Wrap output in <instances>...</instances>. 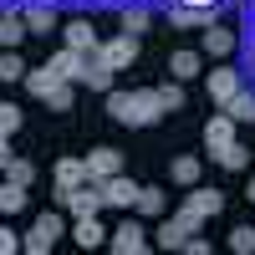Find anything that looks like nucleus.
I'll return each mask as SVG.
<instances>
[{
    "mask_svg": "<svg viewBox=\"0 0 255 255\" xmlns=\"http://www.w3.org/2000/svg\"><path fill=\"white\" fill-rule=\"evenodd\" d=\"M108 113L128 128H153L163 118V102H158V87H143V92H108Z\"/></svg>",
    "mask_w": 255,
    "mask_h": 255,
    "instance_id": "1",
    "label": "nucleus"
},
{
    "mask_svg": "<svg viewBox=\"0 0 255 255\" xmlns=\"http://www.w3.org/2000/svg\"><path fill=\"white\" fill-rule=\"evenodd\" d=\"M61 235H67V225H61V215H51V209H46V215H36V225L26 230V235H20V250H31V255H46Z\"/></svg>",
    "mask_w": 255,
    "mask_h": 255,
    "instance_id": "2",
    "label": "nucleus"
},
{
    "mask_svg": "<svg viewBox=\"0 0 255 255\" xmlns=\"http://www.w3.org/2000/svg\"><path fill=\"white\" fill-rule=\"evenodd\" d=\"M97 56L102 61H108V67L113 72H128V67H133V61H138V36H113V41H102V46H97Z\"/></svg>",
    "mask_w": 255,
    "mask_h": 255,
    "instance_id": "3",
    "label": "nucleus"
},
{
    "mask_svg": "<svg viewBox=\"0 0 255 255\" xmlns=\"http://www.w3.org/2000/svg\"><path fill=\"white\" fill-rule=\"evenodd\" d=\"M108 245H113L118 255H143V250H148V230H143L138 220H123L113 235H108Z\"/></svg>",
    "mask_w": 255,
    "mask_h": 255,
    "instance_id": "4",
    "label": "nucleus"
},
{
    "mask_svg": "<svg viewBox=\"0 0 255 255\" xmlns=\"http://www.w3.org/2000/svg\"><path fill=\"white\" fill-rule=\"evenodd\" d=\"M102 184V199H108L113 209H128L133 215V204H138V184L128 179V174H113V179H97Z\"/></svg>",
    "mask_w": 255,
    "mask_h": 255,
    "instance_id": "5",
    "label": "nucleus"
},
{
    "mask_svg": "<svg viewBox=\"0 0 255 255\" xmlns=\"http://www.w3.org/2000/svg\"><path fill=\"white\" fill-rule=\"evenodd\" d=\"M87 61H92V51L61 46V51L51 56V72H56V77H67V82H82V77H87Z\"/></svg>",
    "mask_w": 255,
    "mask_h": 255,
    "instance_id": "6",
    "label": "nucleus"
},
{
    "mask_svg": "<svg viewBox=\"0 0 255 255\" xmlns=\"http://www.w3.org/2000/svg\"><path fill=\"white\" fill-rule=\"evenodd\" d=\"M230 143H235V118H230V113H215V118L204 123V148H209V153H220V148H230Z\"/></svg>",
    "mask_w": 255,
    "mask_h": 255,
    "instance_id": "7",
    "label": "nucleus"
},
{
    "mask_svg": "<svg viewBox=\"0 0 255 255\" xmlns=\"http://www.w3.org/2000/svg\"><path fill=\"white\" fill-rule=\"evenodd\" d=\"M240 87H245L240 72H230V67H215V72H209V102H215V108H225Z\"/></svg>",
    "mask_w": 255,
    "mask_h": 255,
    "instance_id": "8",
    "label": "nucleus"
},
{
    "mask_svg": "<svg viewBox=\"0 0 255 255\" xmlns=\"http://www.w3.org/2000/svg\"><path fill=\"white\" fill-rule=\"evenodd\" d=\"M113 174H123V153L118 148H92L87 153V179H113Z\"/></svg>",
    "mask_w": 255,
    "mask_h": 255,
    "instance_id": "9",
    "label": "nucleus"
},
{
    "mask_svg": "<svg viewBox=\"0 0 255 255\" xmlns=\"http://www.w3.org/2000/svg\"><path fill=\"white\" fill-rule=\"evenodd\" d=\"M184 209H194V215L199 220H215L220 215V209H225V194H215V189H189V199H184Z\"/></svg>",
    "mask_w": 255,
    "mask_h": 255,
    "instance_id": "10",
    "label": "nucleus"
},
{
    "mask_svg": "<svg viewBox=\"0 0 255 255\" xmlns=\"http://www.w3.org/2000/svg\"><path fill=\"white\" fill-rule=\"evenodd\" d=\"M199 51H204V56H230V51H235V31H225V26L209 20L204 36H199Z\"/></svg>",
    "mask_w": 255,
    "mask_h": 255,
    "instance_id": "11",
    "label": "nucleus"
},
{
    "mask_svg": "<svg viewBox=\"0 0 255 255\" xmlns=\"http://www.w3.org/2000/svg\"><path fill=\"white\" fill-rule=\"evenodd\" d=\"M72 240H77L82 250H97V245H108V230L97 225V215H77V225H72Z\"/></svg>",
    "mask_w": 255,
    "mask_h": 255,
    "instance_id": "12",
    "label": "nucleus"
},
{
    "mask_svg": "<svg viewBox=\"0 0 255 255\" xmlns=\"http://www.w3.org/2000/svg\"><path fill=\"white\" fill-rule=\"evenodd\" d=\"M168 20H174V26H209L215 10H209V5H184V0H174V5H168Z\"/></svg>",
    "mask_w": 255,
    "mask_h": 255,
    "instance_id": "13",
    "label": "nucleus"
},
{
    "mask_svg": "<svg viewBox=\"0 0 255 255\" xmlns=\"http://www.w3.org/2000/svg\"><path fill=\"white\" fill-rule=\"evenodd\" d=\"M26 184H15V179H5L0 184V220H10V215H20V209H26Z\"/></svg>",
    "mask_w": 255,
    "mask_h": 255,
    "instance_id": "14",
    "label": "nucleus"
},
{
    "mask_svg": "<svg viewBox=\"0 0 255 255\" xmlns=\"http://www.w3.org/2000/svg\"><path fill=\"white\" fill-rule=\"evenodd\" d=\"M20 15H26V31H31V36H51V31H56V10L46 5V0L31 5V10H20Z\"/></svg>",
    "mask_w": 255,
    "mask_h": 255,
    "instance_id": "15",
    "label": "nucleus"
},
{
    "mask_svg": "<svg viewBox=\"0 0 255 255\" xmlns=\"http://www.w3.org/2000/svg\"><path fill=\"white\" fill-rule=\"evenodd\" d=\"M82 87H92V92H113V67H108L97 51H92V61H87V77H82Z\"/></svg>",
    "mask_w": 255,
    "mask_h": 255,
    "instance_id": "16",
    "label": "nucleus"
},
{
    "mask_svg": "<svg viewBox=\"0 0 255 255\" xmlns=\"http://www.w3.org/2000/svg\"><path fill=\"white\" fill-rule=\"evenodd\" d=\"M87 184V158H61L56 163V189H77Z\"/></svg>",
    "mask_w": 255,
    "mask_h": 255,
    "instance_id": "17",
    "label": "nucleus"
},
{
    "mask_svg": "<svg viewBox=\"0 0 255 255\" xmlns=\"http://www.w3.org/2000/svg\"><path fill=\"white\" fill-rule=\"evenodd\" d=\"M184 240H189V235H184V225H179L174 215L153 230V245H158V250H184Z\"/></svg>",
    "mask_w": 255,
    "mask_h": 255,
    "instance_id": "18",
    "label": "nucleus"
},
{
    "mask_svg": "<svg viewBox=\"0 0 255 255\" xmlns=\"http://www.w3.org/2000/svg\"><path fill=\"white\" fill-rule=\"evenodd\" d=\"M31 31H26V15H15V10H5L0 15V46H20Z\"/></svg>",
    "mask_w": 255,
    "mask_h": 255,
    "instance_id": "19",
    "label": "nucleus"
},
{
    "mask_svg": "<svg viewBox=\"0 0 255 255\" xmlns=\"http://www.w3.org/2000/svg\"><path fill=\"white\" fill-rule=\"evenodd\" d=\"M199 67H204V51H174V56H168V72H174L179 82H189Z\"/></svg>",
    "mask_w": 255,
    "mask_h": 255,
    "instance_id": "20",
    "label": "nucleus"
},
{
    "mask_svg": "<svg viewBox=\"0 0 255 255\" xmlns=\"http://www.w3.org/2000/svg\"><path fill=\"white\" fill-rule=\"evenodd\" d=\"M209 158H215L220 168H235V174H240V168H250V148L235 138V143H230V148H220V153H209Z\"/></svg>",
    "mask_w": 255,
    "mask_h": 255,
    "instance_id": "21",
    "label": "nucleus"
},
{
    "mask_svg": "<svg viewBox=\"0 0 255 255\" xmlns=\"http://www.w3.org/2000/svg\"><path fill=\"white\" fill-rule=\"evenodd\" d=\"M225 113L235 118V123H255V92H250V87H240L235 97L225 102Z\"/></svg>",
    "mask_w": 255,
    "mask_h": 255,
    "instance_id": "22",
    "label": "nucleus"
},
{
    "mask_svg": "<svg viewBox=\"0 0 255 255\" xmlns=\"http://www.w3.org/2000/svg\"><path fill=\"white\" fill-rule=\"evenodd\" d=\"M67 46H77V51H97L102 41H97V31L87 26V20H72V26H67Z\"/></svg>",
    "mask_w": 255,
    "mask_h": 255,
    "instance_id": "23",
    "label": "nucleus"
},
{
    "mask_svg": "<svg viewBox=\"0 0 255 255\" xmlns=\"http://www.w3.org/2000/svg\"><path fill=\"white\" fill-rule=\"evenodd\" d=\"M56 82H61V77L51 72V61H46V67H36V72H26V92H31V97H46V92L56 87Z\"/></svg>",
    "mask_w": 255,
    "mask_h": 255,
    "instance_id": "24",
    "label": "nucleus"
},
{
    "mask_svg": "<svg viewBox=\"0 0 255 255\" xmlns=\"http://www.w3.org/2000/svg\"><path fill=\"white\" fill-rule=\"evenodd\" d=\"M26 61H20L15 56V46H5V51H0V82H26Z\"/></svg>",
    "mask_w": 255,
    "mask_h": 255,
    "instance_id": "25",
    "label": "nucleus"
},
{
    "mask_svg": "<svg viewBox=\"0 0 255 255\" xmlns=\"http://www.w3.org/2000/svg\"><path fill=\"white\" fill-rule=\"evenodd\" d=\"M133 209H138V215H163V209H168V199H163V189H148V184H143Z\"/></svg>",
    "mask_w": 255,
    "mask_h": 255,
    "instance_id": "26",
    "label": "nucleus"
},
{
    "mask_svg": "<svg viewBox=\"0 0 255 255\" xmlns=\"http://www.w3.org/2000/svg\"><path fill=\"white\" fill-rule=\"evenodd\" d=\"M41 102H46V108H51V113H72V82H67V77H61V82H56V87H51L46 97H41Z\"/></svg>",
    "mask_w": 255,
    "mask_h": 255,
    "instance_id": "27",
    "label": "nucleus"
},
{
    "mask_svg": "<svg viewBox=\"0 0 255 255\" xmlns=\"http://www.w3.org/2000/svg\"><path fill=\"white\" fill-rule=\"evenodd\" d=\"M158 102H163V113H179V108H184V87H179V77H168L163 87H158Z\"/></svg>",
    "mask_w": 255,
    "mask_h": 255,
    "instance_id": "28",
    "label": "nucleus"
},
{
    "mask_svg": "<svg viewBox=\"0 0 255 255\" xmlns=\"http://www.w3.org/2000/svg\"><path fill=\"white\" fill-rule=\"evenodd\" d=\"M174 184L194 189V184H199V158H174Z\"/></svg>",
    "mask_w": 255,
    "mask_h": 255,
    "instance_id": "29",
    "label": "nucleus"
},
{
    "mask_svg": "<svg viewBox=\"0 0 255 255\" xmlns=\"http://www.w3.org/2000/svg\"><path fill=\"white\" fill-rule=\"evenodd\" d=\"M230 250H235V255H255V230L235 225V230H230Z\"/></svg>",
    "mask_w": 255,
    "mask_h": 255,
    "instance_id": "30",
    "label": "nucleus"
},
{
    "mask_svg": "<svg viewBox=\"0 0 255 255\" xmlns=\"http://www.w3.org/2000/svg\"><path fill=\"white\" fill-rule=\"evenodd\" d=\"M5 179H15V184H26V189H31V179H36V163H31V158H10Z\"/></svg>",
    "mask_w": 255,
    "mask_h": 255,
    "instance_id": "31",
    "label": "nucleus"
},
{
    "mask_svg": "<svg viewBox=\"0 0 255 255\" xmlns=\"http://www.w3.org/2000/svg\"><path fill=\"white\" fill-rule=\"evenodd\" d=\"M123 31H128V36L148 31V10H133V5H128V10H123Z\"/></svg>",
    "mask_w": 255,
    "mask_h": 255,
    "instance_id": "32",
    "label": "nucleus"
},
{
    "mask_svg": "<svg viewBox=\"0 0 255 255\" xmlns=\"http://www.w3.org/2000/svg\"><path fill=\"white\" fill-rule=\"evenodd\" d=\"M0 128H5V133L20 128V108H15V102H0Z\"/></svg>",
    "mask_w": 255,
    "mask_h": 255,
    "instance_id": "33",
    "label": "nucleus"
},
{
    "mask_svg": "<svg viewBox=\"0 0 255 255\" xmlns=\"http://www.w3.org/2000/svg\"><path fill=\"white\" fill-rule=\"evenodd\" d=\"M20 250V235H15V230H5V225H0V255H15Z\"/></svg>",
    "mask_w": 255,
    "mask_h": 255,
    "instance_id": "34",
    "label": "nucleus"
},
{
    "mask_svg": "<svg viewBox=\"0 0 255 255\" xmlns=\"http://www.w3.org/2000/svg\"><path fill=\"white\" fill-rule=\"evenodd\" d=\"M184 250H189V255H209V240H199V230H194V235L184 240Z\"/></svg>",
    "mask_w": 255,
    "mask_h": 255,
    "instance_id": "35",
    "label": "nucleus"
},
{
    "mask_svg": "<svg viewBox=\"0 0 255 255\" xmlns=\"http://www.w3.org/2000/svg\"><path fill=\"white\" fill-rule=\"evenodd\" d=\"M10 158H15V153H10V138H0V174L10 168Z\"/></svg>",
    "mask_w": 255,
    "mask_h": 255,
    "instance_id": "36",
    "label": "nucleus"
},
{
    "mask_svg": "<svg viewBox=\"0 0 255 255\" xmlns=\"http://www.w3.org/2000/svg\"><path fill=\"white\" fill-rule=\"evenodd\" d=\"M174 5V0H168ZM184 5H209V10H220V0H184Z\"/></svg>",
    "mask_w": 255,
    "mask_h": 255,
    "instance_id": "37",
    "label": "nucleus"
},
{
    "mask_svg": "<svg viewBox=\"0 0 255 255\" xmlns=\"http://www.w3.org/2000/svg\"><path fill=\"white\" fill-rule=\"evenodd\" d=\"M250 204H255V179H250Z\"/></svg>",
    "mask_w": 255,
    "mask_h": 255,
    "instance_id": "38",
    "label": "nucleus"
},
{
    "mask_svg": "<svg viewBox=\"0 0 255 255\" xmlns=\"http://www.w3.org/2000/svg\"><path fill=\"white\" fill-rule=\"evenodd\" d=\"M0 138H10V133H5V128H0Z\"/></svg>",
    "mask_w": 255,
    "mask_h": 255,
    "instance_id": "39",
    "label": "nucleus"
},
{
    "mask_svg": "<svg viewBox=\"0 0 255 255\" xmlns=\"http://www.w3.org/2000/svg\"><path fill=\"white\" fill-rule=\"evenodd\" d=\"M250 56H255V41H250Z\"/></svg>",
    "mask_w": 255,
    "mask_h": 255,
    "instance_id": "40",
    "label": "nucleus"
},
{
    "mask_svg": "<svg viewBox=\"0 0 255 255\" xmlns=\"http://www.w3.org/2000/svg\"><path fill=\"white\" fill-rule=\"evenodd\" d=\"M163 5H168V0H163Z\"/></svg>",
    "mask_w": 255,
    "mask_h": 255,
    "instance_id": "41",
    "label": "nucleus"
}]
</instances>
